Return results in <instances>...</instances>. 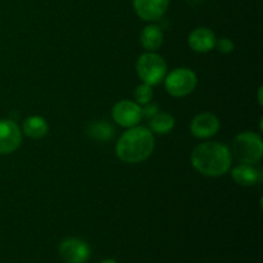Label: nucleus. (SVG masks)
<instances>
[{"label": "nucleus", "mask_w": 263, "mask_h": 263, "mask_svg": "<svg viewBox=\"0 0 263 263\" xmlns=\"http://www.w3.org/2000/svg\"><path fill=\"white\" fill-rule=\"evenodd\" d=\"M258 103L262 105V86L258 89Z\"/></svg>", "instance_id": "aec40b11"}, {"label": "nucleus", "mask_w": 263, "mask_h": 263, "mask_svg": "<svg viewBox=\"0 0 263 263\" xmlns=\"http://www.w3.org/2000/svg\"><path fill=\"white\" fill-rule=\"evenodd\" d=\"M23 133L31 139H41L48 134L49 125L41 116H31L23 122Z\"/></svg>", "instance_id": "4468645a"}, {"label": "nucleus", "mask_w": 263, "mask_h": 263, "mask_svg": "<svg viewBox=\"0 0 263 263\" xmlns=\"http://www.w3.org/2000/svg\"><path fill=\"white\" fill-rule=\"evenodd\" d=\"M112 117L122 127H134V126H138V123L143 118L141 107L136 102L121 100V102L116 103L113 107Z\"/></svg>", "instance_id": "423d86ee"}, {"label": "nucleus", "mask_w": 263, "mask_h": 263, "mask_svg": "<svg viewBox=\"0 0 263 263\" xmlns=\"http://www.w3.org/2000/svg\"><path fill=\"white\" fill-rule=\"evenodd\" d=\"M190 161L199 174L210 177H218L230 171L233 156L230 149L223 144L207 141L195 146L192 152Z\"/></svg>", "instance_id": "f257e3e1"}, {"label": "nucleus", "mask_w": 263, "mask_h": 263, "mask_svg": "<svg viewBox=\"0 0 263 263\" xmlns=\"http://www.w3.org/2000/svg\"><path fill=\"white\" fill-rule=\"evenodd\" d=\"M170 0H134V9L143 21L154 22L166 14Z\"/></svg>", "instance_id": "1a4fd4ad"}, {"label": "nucleus", "mask_w": 263, "mask_h": 263, "mask_svg": "<svg viewBox=\"0 0 263 263\" xmlns=\"http://www.w3.org/2000/svg\"><path fill=\"white\" fill-rule=\"evenodd\" d=\"M216 35L207 27H198L192 31L187 37V44L197 53H208L215 48Z\"/></svg>", "instance_id": "9b49d317"}, {"label": "nucleus", "mask_w": 263, "mask_h": 263, "mask_svg": "<svg viewBox=\"0 0 263 263\" xmlns=\"http://www.w3.org/2000/svg\"><path fill=\"white\" fill-rule=\"evenodd\" d=\"M159 112L158 109V105L154 104V103H148V104H145V107L141 108V115H143V117H146L151 120L152 117H153L154 115H157V113Z\"/></svg>", "instance_id": "6ab92c4d"}, {"label": "nucleus", "mask_w": 263, "mask_h": 263, "mask_svg": "<svg viewBox=\"0 0 263 263\" xmlns=\"http://www.w3.org/2000/svg\"><path fill=\"white\" fill-rule=\"evenodd\" d=\"M231 177L240 186H253L257 182L261 181L262 175L261 171L256 168L253 164L240 163L239 166L234 167L231 171Z\"/></svg>", "instance_id": "f8f14e48"}, {"label": "nucleus", "mask_w": 263, "mask_h": 263, "mask_svg": "<svg viewBox=\"0 0 263 263\" xmlns=\"http://www.w3.org/2000/svg\"><path fill=\"white\" fill-rule=\"evenodd\" d=\"M215 46L222 54H229L234 50V43L228 37H221L218 40H216Z\"/></svg>", "instance_id": "a211bd4d"}, {"label": "nucleus", "mask_w": 263, "mask_h": 263, "mask_svg": "<svg viewBox=\"0 0 263 263\" xmlns=\"http://www.w3.org/2000/svg\"><path fill=\"white\" fill-rule=\"evenodd\" d=\"M153 151V133L143 126L130 127L116 144V154L125 163H141L151 157Z\"/></svg>", "instance_id": "f03ea898"}, {"label": "nucleus", "mask_w": 263, "mask_h": 263, "mask_svg": "<svg viewBox=\"0 0 263 263\" xmlns=\"http://www.w3.org/2000/svg\"><path fill=\"white\" fill-rule=\"evenodd\" d=\"M231 156L235 157L240 163L256 164L263 156V143L258 134L247 131L234 139Z\"/></svg>", "instance_id": "7ed1b4c3"}, {"label": "nucleus", "mask_w": 263, "mask_h": 263, "mask_svg": "<svg viewBox=\"0 0 263 263\" xmlns=\"http://www.w3.org/2000/svg\"><path fill=\"white\" fill-rule=\"evenodd\" d=\"M87 134L98 141H108L115 135V128L108 122H94L87 128Z\"/></svg>", "instance_id": "dca6fc26"}, {"label": "nucleus", "mask_w": 263, "mask_h": 263, "mask_svg": "<svg viewBox=\"0 0 263 263\" xmlns=\"http://www.w3.org/2000/svg\"><path fill=\"white\" fill-rule=\"evenodd\" d=\"M100 263H117V262L113 261V259H104V261L100 262Z\"/></svg>", "instance_id": "412c9836"}, {"label": "nucleus", "mask_w": 263, "mask_h": 263, "mask_svg": "<svg viewBox=\"0 0 263 263\" xmlns=\"http://www.w3.org/2000/svg\"><path fill=\"white\" fill-rule=\"evenodd\" d=\"M134 97H135L136 103L139 105L148 104L153 99V90H152V86H149V85L143 82V84L136 87L135 92H134Z\"/></svg>", "instance_id": "f3484780"}, {"label": "nucleus", "mask_w": 263, "mask_h": 263, "mask_svg": "<svg viewBox=\"0 0 263 263\" xmlns=\"http://www.w3.org/2000/svg\"><path fill=\"white\" fill-rule=\"evenodd\" d=\"M163 31L157 25L146 26L140 33L141 46L148 51L158 50L162 46V44H163Z\"/></svg>", "instance_id": "ddd939ff"}, {"label": "nucleus", "mask_w": 263, "mask_h": 263, "mask_svg": "<svg viewBox=\"0 0 263 263\" xmlns=\"http://www.w3.org/2000/svg\"><path fill=\"white\" fill-rule=\"evenodd\" d=\"M136 72L144 84L156 86L166 77L167 64L161 55L153 51H148L139 57L136 62Z\"/></svg>", "instance_id": "20e7f679"}, {"label": "nucleus", "mask_w": 263, "mask_h": 263, "mask_svg": "<svg viewBox=\"0 0 263 263\" xmlns=\"http://www.w3.org/2000/svg\"><path fill=\"white\" fill-rule=\"evenodd\" d=\"M149 130L154 134L159 135H166L171 133L175 127V118L174 116L167 112H158L154 115L149 121Z\"/></svg>", "instance_id": "2eb2a0df"}, {"label": "nucleus", "mask_w": 263, "mask_h": 263, "mask_svg": "<svg viewBox=\"0 0 263 263\" xmlns=\"http://www.w3.org/2000/svg\"><path fill=\"white\" fill-rule=\"evenodd\" d=\"M220 130V121L212 113H199L193 118L190 131L198 139H210Z\"/></svg>", "instance_id": "9d476101"}, {"label": "nucleus", "mask_w": 263, "mask_h": 263, "mask_svg": "<svg viewBox=\"0 0 263 263\" xmlns=\"http://www.w3.org/2000/svg\"><path fill=\"white\" fill-rule=\"evenodd\" d=\"M22 143V133L12 120H0V154H10Z\"/></svg>", "instance_id": "0eeeda50"}, {"label": "nucleus", "mask_w": 263, "mask_h": 263, "mask_svg": "<svg viewBox=\"0 0 263 263\" xmlns=\"http://www.w3.org/2000/svg\"><path fill=\"white\" fill-rule=\"evenodd\" d=\"M59 254L66 263H85L90 257V248L81 239L68 238L62 241Z\"/></svg>", "instance_id": "6e6552de"}, {"label": "nucleus", "mask_w": 263, "mask_h": 263, "mask_svg": "<svg viewBox=\"0 0 263 263\" xmlns=\"http://www.w3.org/2000/svg\"><path fill=\"white\" fill-rule=\"evenodd\" d=\"M197 84V74L189 68H176L164 77V87L174 98H182L192 94Z\"/></svg>", "instance_id": "39448f33"}]
</instances>
